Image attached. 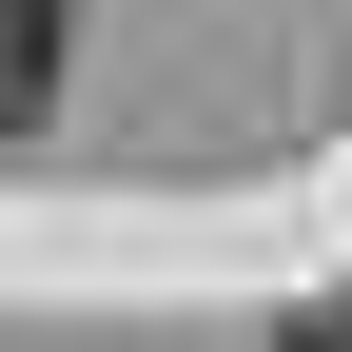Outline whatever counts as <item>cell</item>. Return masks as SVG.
<instances>
[{
    "instance_id": "obj_2",
    "label": "cell",
    "mask_w": 352,
    "mask_h": 352,
    "mask_svg": "<svg viewBox=\"0 0 352 352\" xmlns=\"http://www.w3.org/2000/svg\"><path fill=\"white\" fill-rule=\"evenodd\" d=\"M274 352H352V314H294V333H274Z\"/></svg>"
},
{
    "instance_id": "obj_1",
    "label": "cell",
    "mask_w": 352,
    "mask_h": 352,
    "mask_svg": "<svg viewBox=\"0 0 352 352\" xmlns=\"http://www.w3.org/2000/svg\"><path fill=\"white\" fill-rule=\"evenodd\" d=\"M59 39H78V0H0V138L59 98Z\"/></svg>"
}]
</instances>
